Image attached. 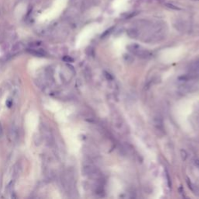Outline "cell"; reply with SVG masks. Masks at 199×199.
Instances as JSON below:
<instances>
[{
	"mask_svg": "<svg viewBox=\"0 0 199 199\" xmlns=\"http://www.w3.org/2000/svg\"><path fill=\"white\" fill-rule=\"evenodd\" d=\"M127 34L131 38H134V39H136L140 36V31L136 27L130 28V29L128 30Z\"/></svg>",
	"mask_w": 199,
	"mask_h": 199,
	"instance_id": "1",
	"label": "cell"
},
{
	"mask_svg": "<svg viewBox=\"0 0 199 199\" xmlns=\"http://www.w3.org/2000/svg\"><path fill=\"white\" fill-rule=\"evenodd\" d=\"M2 133H3V131H2V124L0 123V138L2 136Z\"/></svg>",
	"mask_w": 199,
	"mask_h": 199,
	"instance_id": "3",
	"label": "cell"
},
{
	"mask_svg": "<svg viewBox=\"0 0 199 199\" xmlns=\"http://www.w3.org/2000/svg\"><path fill=\"white\" fill-rule=\"evenodd\" d=\"M166 6L168 7L169 9H171V10H180V8H178V7L174 6L172 3H166Z\"/></svg>",
	"mask_w": 199,
	"mask_h": 199,
	"instance_id": "2",
	"label": "cell"
},
{
	"mask_svg": "<svg viewBox=\"0 0 199 199\" xmlns=\"http://www.w3.org/2000/svg\"><path fill=\"white\" fill-rule=\"evenodd\" d=\"M194 1H198V2H199V0H194Z\"/></svg>",
	"mask_w": 199,
	"mask_h": 199,
	"instance_id": "4",
	"label": "cell"
}]
</instances>
